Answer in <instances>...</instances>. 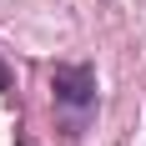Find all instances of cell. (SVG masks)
Returning a JSON list of instances; mask_svg holds the SVG:
<instances>
[{
	"label": "cell",
	"mask_w": 146,
	"mask_h": 146,
	"mask_svg": "<svg viewBox=\"0 0 146 146\" xmlns=\"http://www.w3.org/2000/svg\"><path fill=\"white\" fill-rule=\"evenodd\" d=\"M50 91L60 106H91L96 101V71L91 66H56L50 71Z\"/></svg>",
	"instance_id": "obj_1"
},
{
	"label": "cell",
	"mask_w": 146,
	"mask_h": 146,
	"mask_svg": "<svg viewBox=\"0 0 146 146\" xmlns=\"http://www.w3.org/2000/svg\"><path fill=\"white\" fill-rule=\"evenodd\" d=\"M15 81H10V66H5V60H0V91H10Z\"/></svg>",
	"instance_id": "obj_2"
}]
</instances>
